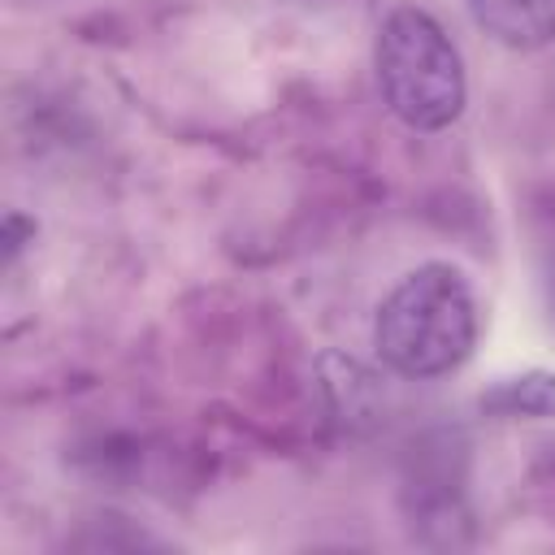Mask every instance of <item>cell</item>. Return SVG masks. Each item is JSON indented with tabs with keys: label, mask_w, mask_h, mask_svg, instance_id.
<instances>
[{
	"label": "cell",
	"mask_w": 555,
	"mask_h": 555,
	"mask_svg": "<svg viewBox=\"0 0 555 555\" xmlns=\"http://www.w3.org/2000/svg\"><path fill=\"white\" fill-rule=\"evenodd\" d=\"M481 412L503 416V421H516V416H529V421L555 416V373L529 369V373H516V377H499L481 395Z\"/></svg>",
	"instance_id": "obj_4"
},
{
	"label": "cell",
	"mask_w": 555,
	"mask_h": 555,
	"mask_svg": "<svg viewBox=\"0 0 555 555\" xmlns=\"http://www.w3.org/2000/svg\"><path fill=\"white\" fill-rule=\"evenodd\" d=\"M468 13L503 48L533 52L555 43V0H468Z\"/></svg>",
	"instance_id": "obj_3"
},
{
	"label": "cell",
	"mask_w": 555,
	"mask_h": 555,
	"mask_svg": "<svg viewBox=\"0 0 555 555\" xmlns=\"http://www.w3.org/2000/svg\"><path fill=\"white\" fill-rule=\"evenodd\" d=\"M373 69L382 104L421 134L447 130L468 104V78L451 35L416 4H399L382 17L373 43Z\"/></svg>",
	"instance_id": "obj_2"
},
{
	"label": "cell",
	"mask_w": 555,
	"mask_h": 555,
	"mask_svg": "<svg viewBox=\"0 0 555 555\" xmlns=\"http://www.w3.org/2000/svg\"><path fill=\"white\" fill-rule=\"evenodd\" d=\"M373 347L386 369L412 382L455 373L477 347V299L468 278L447 260L403 273L377 308Z\"/></svg>",
	"instance_id": "obj_1"
}]
</instances>
